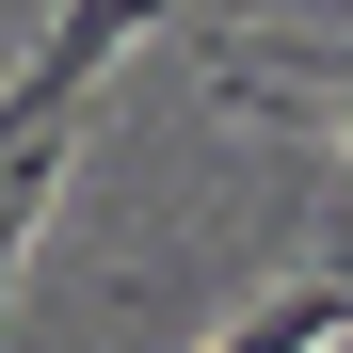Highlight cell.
<instances>
[{
	"instance_id": "6da1fadb",
	"label": "cell",
	"mask_w": 353,
	"mask_h": 353,
	"mask_svg": "<svg viewBox=\"0 0 353 353\" xmlns=\"http://www.w3.org/2000/svg\"><path fill=\"white\" fill-rule=\"evenodd\" d=\"M145 17H176V0H48V48L0 81V129H81V97L129 65V32H145Z\"/></svg>"
}]
</instances>
